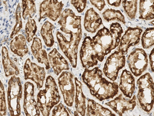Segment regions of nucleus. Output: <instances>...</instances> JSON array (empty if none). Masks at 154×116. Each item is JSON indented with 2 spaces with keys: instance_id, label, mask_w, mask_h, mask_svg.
Instances as JSON below:
<instances>
[{
  "instance_id": "f257e3e1",
  "label": "nucleus",
  "mask_w": 154,
  "mask_h": 116,
  "mask_svg": "<svg viewBox=\"0 0 154 116\" xmlns=\"http://www.w3.org/2000/svg\"><path fill=\"white\" fill-rule=\"evenodd\" d=\"M81 22V16H77L70 9H65L58 22L60 30L65 34L57 33L60 48L73 68L77 67L78 46L82 37Z\"/></svg>"
},
{
  "instance_id": "f03ea898",
  "label": "nucleus",
  "mask_w": 154,
  "mask_h": 116,
  "mask_svg": "<svg viewBox=\"0 0 154 116\" xmlns=\"http://www.w3.org/2000/svg\"><path fill=\"white\" fill-rule=\"evenodd\" d=\"M81 77L91 95L100 101L112 98L118 93L117 83H111L104 78L102 71L98 67L91 70L85 69Z\"/></svg>"
},
{
  "instance_id": "7ed1b4c3",
  "label": "nucleus",
  "mask_w": 154,
  "mask_h": 116,
  "mask_svg": "<svg viewBox=\"0 0 154 116\" xmlns=\"http://www.w3.org/2000/svg\"><path fill=\"white\" fill-rule=\"evenodd\" d=\"M123 32L119 23H112L110 30L104 27L98 31L96 35L92 38L97 60L102 62L104 57L119 46Z\"/></svg>"
},
{
  "instance_id": "20e7f679",
  "label": "nucleus",
  "mask_w": 154,
  "mask_h": 116,
  "mask_svg": "<svg viewBox=\"0 0 154 116\" xmlns=\"http://www.w3.org/2000/svg\"><path fill=\"white\" fill-rule=\"evenodd\" d=\"M61 97L54 79L48 76L46 79L45 88L38 92L37 104L43 116H49L51 109L58 104Z\"/></svg>"
},
{
  "instance_id": "39448f33",
  "label": "nucleus",
  "mask_w": 154,
  "mask_h": 116,
  "mask_svg": "<svg viewBox=\"0 0 154 116\" xmlns=\"http://www.w3.org/2000/svg\"><path fill=\"white\" fill-rule=\"evenodd\" d=\"M139 92L137 95L141 108L146 113L152 109L154 105V82L149 73H146L138 79Z\"/></svg>"
},
{
  "instance_id": "423d86ee",
  "label": "nucleus",
  "mask_w": 154,
  "mask_h": 116,
  "mask_svg": "<svg viewBox=\"0 0 154 116\" xmlns=\"http://www.w3.org/2000/svg\"><path fill=\"white\" fill-rule=\"evenodd\" d=\"M22 85L19 77L13 76L8 82L7 99L8 108L12 116L21 114L20 101L22 98Z\"/></svg>"
},
{
  "instance_id": "0eeeda50",
  "label": "nucleus",
  "mask_w": 154,
  "mask_h": 116,
  "mask_svg": "<svg viewBox=\"0 0 154 116\" xmlns=\"http://www.w3.org/2000/svg\"><path fill=\"white\" fill-rule=\"evenodd\" d=\"M125 56L119 51H115L107 58L103 72L104 74L112 81L117 79L119 71L125 67Z\"/></svg>"
},
{
  "instance_id": "6e6552de",
  "label": "nucleus",
  "mask_w": 154,
  "mask_h": 116,
  "mask_svg": "<svg viewBox=\"0 0 154 116\" xmlns=\"http://www.w3.org/2000/svg\"><path fill=\"white\" fill-rule=\"evenodd\" d=\"M128 66L131 73L136 77L143 73L148 66V56L144 50L135 49L131 52L127 60Z\"/></svg>"
},
{
  "instance_id": "1a4fd4ad",
  "label": "nucleus",
  "mask_w": 154,
  "mask_h": 116,
  "mask_svg": "<svg viewBox=\"0 0 154 116\" xmlns=\"http://www.w3.org/2000/svg\"><path fill=\"white\" fill-rule=\"evenodd\" d=\"M74 76L70 72L64 71L58 78V84L61 90L64 101L68 107H72L75 97Z\"/></svg>"
},
{
  "instance_id": "9d476101",
  "label": "nucleus",
  "mask_w": 154,
  "mask_h": 116,
  "mask_svg": "<svg viewBox=\"0 0 154 116\" xmlns=\"http://www.w3.org/2000/svg\"><path fill=\"white\" fill-rule=\"evenodd\" d=\"M81 62L83 68L89 69L98 64L97 54L92 39L86 37L83 41L80 51Z\"/></svg>"
},
{
  "instance_id": "9b49d317",
  "label": "nucleus",
  "mask_w": 154,
  "mask_h": 116,
  "mask_svg": "<svg viewBox=\"0 0 154 116\" xmlns=\"http://www.w3.org/2000/svg\"><path fill=\"white\" fill-rule=\"evenodd\" d=\"M25 79H31L37 85V88L40 89L43 87L45 79L46 72L43 67L31 62L27 59L24 67Z\"/></svg>"
},
{
  "instance_id": "f8f14e48",
  "label": "nucleus",
  "mask_w": 154,
  "mask_h": 116,
  "mask_svg": "<svg viewBox=\"0 0 154 116\" xmlns=\"http://www.w3.org/2000/svg\"><path fill=\"white\" fill-rule=\"evenodd\" d=\"M63 6L62 2L58 0H45L41 4L38 21L47 17L52 21H56L61 16Z\"/></svg>"
},
{
  "instance_id": "ddd939ff",
  "label": "nucleus",
  "mask_w": 154,
  "mask_h": 116,
  "mask_svg": "<svg viewBox=\"0 0 154 116\" xmlns=\"http://www.w3.org/2000/svg\"><path fill=\"white\" fill-rule=\"evenodd\" d=\"M24 110L26 116H40V111L34 98V85L29 82L24 85Z\"/></svg>"
},
{
  "instance_id": "4468645a",
  "label": "nucleus",
  "mask_w": 154,
  "mask_h": 116,
  "mask_svg": "<svg viewBox=\"0 0 154 116\" xmlns=\"http://www.w3.org/2000/svg\"><path fill=\"white\" fill-rule=\"evenodd\" d=\"M142 32V30L141 28L128 27L121 37L118 51L124 55L126 54L131 47L139 44Z\"/></svg>"
},
{
  "instance_id": "2eb2a0df",
  "label": "nucleus",
  "mask_w": 154,
  "mask_h": 116,
  "mask_svg": "<svg viewBox=\"0 0 154 116\" xmlns=\"http://www.w3.org/2000/svg\"><path fill=\"white\" fill-rule=\"evenodd\" d=\"M136 97L134 95L131 99L125 98L122 94H120L113 100L105 103L120 116H122L125 112L132 111L136 106Z\"/></svg>"
},
{
  "instance_id": "dca6fc26",
  "label": "nucleus",
  "mask_w": 154,
  "mask_h": 116,
  "mask_svg": "<svg viewBox=\"0 0 154 116\" xmlns=\"http://www.w3.org/2000/svg\"><path fill=\"white\" fill-rule=\"evenodd\" d=\"M119 88L123 95L131 98L135 90V79L131 72L126 69L123 71L120 77Z\"/></svg>"
},
{
  "instance_id": "f3484780",
  "label": "nucleus",
  "mask_w": 154,
  "mask_h": 116,
  "mask_svg": "<svg viewBox=\"0 0 154 116\" xmlns=\"http://www.w3.org/2000/svg\"><path fill=\"white\" fill-rule=\"evenodd\" d=\"M48 58L54 73L57 76H59L63 70L69 69L68 62L56 49L54 48L49 53Z\"/></svg>"
},
{
  "instance_id": "a211bd4d",
  "label": "nucleus",
  "mask_w": 154,
  "mask_h": 116,
  "mask_svg": "<svg viewBox=\"0 0 154 116\" xmlns=\"http://www.w3.org/2000/svg\"><path fill=\"white\" fill-rule=\"evenodd\" d=\"M102 24V20L99 14L93 8L86 11L84 17V27L86 31L95 33Z\"/></svg>"
},
{
  "instance_id": "6ab92c4d",
  "label": "nucleus",
  "mask_w": 154,
  "mask_h": 116,
  "mask_svg": "<svg viewBox=\"0 0 154 116\" xmlns=\"http://www.w3.org/2000/svg\"><path fill=\"white\" fill-rule=\"evenodd\" d=\"M32 40L33 42L31 49L33 56L38 60V63L45 66L46 69H49L51 67L49 66L48 54L45 50L43 49L40 39L38 37H34Z\"/></svg>"
},
{
  "instance_id": "aec40b11",
  "label": "nucleus",
  "mask_w": 154,
  "mask_h": 116,
  "mask_svg": "<svg viewBox=\"0 0 154 116\" xmlns=\"http://www.w3.org/2000/svg\"><path fill=\"white\" fill-rule=\"evenodd\" d=\"M75 81L76 93L75 96V108L78 113L81 116H85L86 114V98L82 91V84L75 77Z\"/></svg>"
},
{
  "instance_id": "412c9836",
  "label": "nucleus",
  "mask_w": 154,
  "mask_h": 116,
  "mask_svg": "<svg viewBox=\"0 0 154 116\" xmlns=\"http://www.w3.org/2000/svg\"><path fill=\"white\" fill-rule=\"evenodd\" d=\"M11 50L14 54L21 57L28 53L26 39L23 35L20 34L12 39L11 43Z\"/></svg>"
},
{
  "instance_id": "4be33fe9",
  "label": "nucleus",
  "mask_w": 154,
  "mask_h": 116,
  "mask_svg": "<svg viewBox=\"0 0 154 116\" xmlns=\"http://www.w3.org/2000/svg\"><path fill=\"white\" fill-rule=\"evenodd\" d=\"M87 116H115L109 109L101 105L95 101L88 98Z\"/></svg>"
},
{
  "instance_id": "5701e85b",
  "label": "nucleus",
  "mask_w": 154,
  "mask_h": 116,
  "mask_svg": "<svg viewBox=\"0 0 154 116\" xmlns=\"http://www.w3.org/2000/svg\"><path fill=\"white\" fill-rule=\"evenodd\" d=\"M154 0H140V19L145 20L154 19Z\"/></svg>"
},
{
  "instance_id": "b1692460",
  "label": "nucleus",
  "mask_w": 154,
  "mask_h": 116,
  "mask_svg": "<svg viewBox=\"0 0 154 116\" xmlns=\"http://www.w3.org/2000/svg\"><path fill=\"white\" fill-rule=\"evenodd\" d=\"M2 53L3 63L6 76H18L19 73V70L17 66L11 61V59L9 58L8 51L7 48L6 47L2 48Z\"/></svg>"
},
{
  "instance_id": "393cba45",
  "label": "nucleus",
  "mask_w": 154,
  "mask_h": 116,
  "mask_svg": "<svg viewBox=\"0 0 154 116\" xmlns=\"http://www.w3.org/2000/svg\"><path fill=\"white\" fill-rule=\"evenodd\" d=\"M54 27L49 21H46L43 25L41 30V35L44 40L46 46L51 48L54 44V37L53 31Z\"/></svg>"
},
{
  "instance_id": "a878e982",
  "label": "nucleus",
  "mask_w": 154,
  "mask_h": 116,
  "mask_svg": "<svg viewBox=\"0 0 154 116\" xmlns=\"http://www.w3.org/2000/svg\"><path fill=\"white\" fill-rule=\"evenodd\" d=\"M103 18L107 22L117 20L125 24L126 21L125 19V16L122 14V12L118 10L114 9H107L102 14Z\"/></svg>"
},
{
  "instance_id": "bb28decb",
  "label": "nucleus",
  "mask_w": 154,
  "mask_h": 116,
  "mask_svg": "<svg viewBox=\"0 0 154 116\" xmlns=\"http://www.w3.org/2000/svg\"><path fill=\"white\" fill-rule=\"evenodd\" d=\"M22 17L25 20L27 17L32 18L37 11L33 0H22Z\"/></svg>"
},
{
  "instance_id": "cd10ccee",
  "label": "nucleus",
  "mask_w": 154,
  "mask_h": 116,
  "mask_svg": "<svg viewBox=\"0 0 154 116\" xmlns=\"http://www.w3.org/2000/svg\"><path fill=\"white\" fill-rule=\"evenodd\" d=\"M138 0H122V5L126 14L131 19H134L137 10Z\"/></svg>"
},
{
  "instance_id": "c85d7f7f",
  "label": "nucleus",
  "mask_w": 154,
  "mask_h": 116,
  "mask_svg": "<svg viewBox=\"0 0 154 116\" xmlns=\"http://www.w3.org/2000/svg\"><path fill=\"white\" fill-rule=\"evenodd\" d=\"M154 27L146 28L142 35L141 41L143 48L147 49L154 46Z\"/></svg>"
},
{
  "instance_id": "c756f323",
  "label": "nucleus",
  "mask_w": 154,
  "mask_h": 116,
  "mask_svg": "<svg viewBox=\"0 0 154 116\" xmlns=\"http://www.w3.org/2000/svg\"><path fill=\"white\" fill-rule=\"evenodd\" d=\"M37 31V27L35 21L32 18H29L25 27V37L28 42H31L33 40Z\"/></svg>"
},
{
  "instance_id": "7c9ffc66",
  "label": "nucleus",
  "mask_w": 154,
  "mask_h": 116,
  "mask_svg": "<svg viewBox=\"0 0 154 116\" xmlns=\"http://www.w3.org/2000/svg\"><path fill=\"white\" fill-rule=\"evenodd\" d=\"M21 8L19 4H18L16 10V24L14 30L11 34V38H14V36L20 32L22 28V22L21 19Z\"/></svg>"
},
{
  "instance_id": "2f4dec72",
  "label": "nucleus",
  "mask_w": 154,
  "mask_h": 116,
  "mask_svg": "<svg viewBox=\"0 0 154 116\" xmlns=\"http://www.w3.org/2000/svg\"><path fill=\"white\" fill-rule=\"evenodd\" d=\"M6 112L5 92L3 85L0 81V116L5 115Z\"/></svg>"
},
{
  "instance_id": "473e14b6",
  "label": "nucleus",
  "mask_w": 154,
  "mask_h": 116,
  "mask_svg": "<svg viewBox=\"0 0 154 116\" xmlns=\"http://www.w3.org/2000/svg\"><path fill=\"white\" fill-rule=\"evenodd\" d=\"M52 116H69L65 106L61 103L55 106L53 109Z\"/></svg>"
},
{
  "instance_id": "72a5a7b5",
  "label": "nucleus",
  "mask_w": 154,
  "mask_h": 116,
  "mask_svg": "<svg viewBox=\"0 0 154 116\" xmlns=\"http://www.w3.org/2000/svg\"><path fill=\"white\" fill-rule=\"evenodd\" d=\"M87 0H71V3L79 13L83 12L85 8Z\"/></svg>"
},
{
  "instance_id": "f704fd0d",
  "label": "nucleus",
  "mask_w": 154,
  "mask_h": 116,
  "mask_svg": "<svg viewBox=\"0 0 154 116\" xmlns=\"http://www.w3.org/2000/svg\"><path fill=\"white\" fill-rule=\"evenodd\" d=\"M93 5L99 11H101L105 7V2L104 0H89Z\"/></svg>"
},
{
  "instance_id": "c9c22d12",
  "label": "nucleus",
  "mask_w": 154,
  "mask_h": 116,
  "mask_svg": "<svg viewBox=\"0 0 154 116\" xmlns=\"http://www.w3.org/2000/svg\"><path fill=\"white\" fill-rule=\"evenodd\" d=\"M122 0H107V2L109 5L115 7H119L121 4Z\"/></svg>"
},
{
  "instance_id": "e433bc0d",
  "label": "nucleus",
  "mask_w": 154,
  "mask_h": 116,
  "mask_svg": "<svg viewBox=\"0 0 154 116\" xmlns=\"http://www.w3.org/2000/svg\"><path fill=\"white\" fill-rule=\"evenodd\" d=\"M154 49L151 51V54L149 55V60H150V65H151V69L152 72H154Z\"/></svg>"
},
{
  "instance_id": "4c0bfd02",
  "label": "nucleus",
  "mask_w": 154,
  "mask_h": 116,
  "mask_svg": "<svg viewBox=\"0 0 154 116\" xmlns=\"http://www.w3.org/2000/svg\"><path fill=\"white\" fill-rule=\"evenodd\" d=\"M74 115H75V116H78L79 114H78V113L77 112V111H75V113H74Z\"/></svg>"
}]
</instances>
